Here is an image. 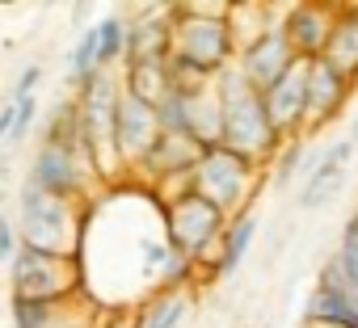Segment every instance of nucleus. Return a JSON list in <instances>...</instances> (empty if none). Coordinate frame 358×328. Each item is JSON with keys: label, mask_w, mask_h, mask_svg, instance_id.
<instances>
[{"label": "nucleus", "mask_w": 358, "mask_h": 328, "mask_svg": "<svg viewBox=\"0 0 358 328\" xmlns=\"http://www.w3.org/2000/svg\"><path fill=\"white\" fill-rule=\"evenodd\" d=\"M190 315V286L186 290H156L135 307V328H177Z\"/></svg>", "instance_id": "nucleus-16"}, {"label": "nucleus", "mask_w": 358, "mask_h": 328, "mask_svg": "<svg viewBox=\"0 0 358 328\" xmlns=\"http://www.w3.org/2000/svg\"><path fill=\"white\" fill-rule=\"evenodd\" d=\"M30 186H38L43 194L51 198H64L72 207H89L106 186L97 181L93 173V160L76 135V114H72V101H64L55 110V118L47 122L43 131V143L34 151V164H30Z\"/></svg>", "instance_id": "nucleus-2"}, {"label": "nucleus", "mask_w": 358, "mask_h": 328, "mask_svg": "<svg viewBox=\"0 0 358 328\" xmlns=\"http://www.w3.org/2000/svg\"><path fill=\"white\" fill-rule=\"evenodd\" d=\"M253 232H257V219H253L249 211L236 215V219H228V228H224V236H220L215 274H232V269L245 261V253H249V244H253Z\"/></svg>", "instance_id": "nucleus-17"}, {"label": "nucleus", "mask_w": 358, "mask_h": 328, "mask_svg": "<svg viewBox=\"0 0 358 328\" xmlns=\"http://www.w3.org/2000/svg\"><path fill=\"white\" fill-rule=\"evenodd\" d=\"M34 118H38V97H13V126H9L5 147H17V143L30 135Z\"/></svg>", "instance_id": "nucleus-22"}, {"label": "nucleus", "mask_w": 358, "mask_h": 328, "mask_svg": "<svg viewBox=\"0 0 358 328\" xmlns=\"http://www.w3.org/2000/svg\"><path fill=\"white\" fill-rule=\"evenodd\" d=\"M295 59H299V55L291 51L282 26H270V30H262L253 43L241 47V64H236V72H241L257 93H266V89H270V84L295 64Z\"/></svg>", "instance_id": "nucleus-10"}, {"label": "nucleus", "mask_w": 358, "mask_h": 328, "mask_svg": "<svg viewBox=\"0 0 358 328\" xmlns=\"http://www.w3.org/2000/svg\"><path fill=\"white\" fill-rule=\"evenodd\" d=\"M9 290L13 299H38V303H72L80 299V265L76 257H51L22 248L9 257Z\"/></svg>", "instance_id": "nucleus-8"}, {"label": "nucleus", "mask_w": 358, "mask_h": 328, "mask_svg": "<svg viewBox=\"0 0 358 328\" xmlns=\"http://www.w3.org/2000/svg\"><path fill=\"white\" fill-rule=\"evenodd\" d=\"M64 303H38V299H9V320L13 328H51Z\"/></svg>", "instance_id": "nucleus-21"}, {"label": "nucleus", "mask_w": 358, "mask_h": 328, "mask_svg": "<svg viewBox=\"0 0 358 328\" xmlns=\"http://www.w3.org/2000/svg\"><path fill=\"white\" fill-rule=\"evenodd\" d=\"M89 76H97V30H93V26L76 38V47H72V55H68V80L80 89Z\"/></svg>", "instance_id": "nucleus-20"}, {"label": "nucleus", "mask_w": 358, "mask_h": 328, "mask_svg": "<svg viewBox=\"0 0 358 328\" xmlns=\"http://www.w3.org/2000/svg\"><path fill=\"white\" fill-rule=\"evenodd\" d=\"M17 253V232H13V215L0 211V265H9V257Z\"/></svg>", "instance_id": "nucleus-24"}, {"label": "nucleus", "mask_w": 358, "mask_h": 328, "mask_svg": "<svg viewBox=\"0 0 358 328\" xmlns=\"http://www.w3.org/2000/svg\"><path fill=\"white\" fill-rule=\"evenodd\" d=\"M350 151H354V143H350V139H341V143H333V147H324V151L316 156V164L303 173V190H299V202H303V207H320L329 194H337V190H341V181H345V164H350Z\"/></svg>", "instance_id": "nucleus-14"}, {"label": "nucleus", "mask_w": 358, "mask_h": 328, "mask_svg": "<svg viewBox=\"0 0 358 328\" xmlns=\"http://www.w3.org/2000/svg\"><path fill=\"white\" fill-rule=\"evenodd\" d=\"M228 9H169V76L173 89H199L232 68Z\"/></svg>", "instance_id": "nucleus-1"}, {"label": "nucleus", "mask_w": 358, "mask_h": 328, "mask_svg": "<svg viewBox=\"0 0 358 328\" xmlns=\"http://www.w3.org/2000/svg\"><path fill=\"white\" fill-rule=\"evenodd\" d=\"M13 232H17L22 248L51 253V257H76L80 253V232H85V207H72V202L51 198L38 186L22 181Z\"/></svg>", "instance_id": "nucleus-5"}, {"label": "nucleus", "mask_w": 358, "mask_h": 328, "mask_svg": "<svg viewBox=\"0 0 358 328\" xmlns=\"http://www.w3.org/2000/svg\"><path fill=\"white\" fill-rule=\"evenodd\" d=\"M350 143L358 147V118H354V126H350Z\"/></svg>", "instance_id": "nucleus-28"}, {"label": "nucleus", "mask_w": 358, "mask_h": 328, "mask_svg": "<svg viewBox=\"0 0 358 328\" xmlns=\"http://www.w3.org/2000/svg\"><path fill=\"white\" fill-rule=\"evenodd\" d=\"M333 17H337V9H320V5H299V9H291L287 22H282V34H287L291 51H295L299 59H320V55H324V43H329V34H333Z\"/></svg>", "instance_id": "nucleus-13"}, {"label": "nucleus", "mask_w": 358, "mask_h": 328, "mask_svg": "<svg viewBox=\"0 0 358 328\" xmlns=\"http://www.w3.org/2000/svg\"><path fill=\"white\" fill-rule=\"evenodd\" d=\"M186 190L199 194L203 202H211L224 219H236V215H245V207L257 190V164L220 147V143L203 147L190 177H186Z\"/></svg>", "instance_id": "nucleus-6"}, {"label": "nucleus", "mask_w": 358, "mask_h": 328, "mask_svg": "<svg viewBox=\"0 0 358 328\" xmlns=\"http://www.w3.org/2000/svg\"><path fill=\"white\" fill-rule=\"evenodd\" d=\"M93 30H97V72H114V64H122L127 55V17L110 13Z\"/></svg>", "instance_id": "nucleus-18"}, {"label": "nucleus", "mask_w": 358, "mask_h": 328, "mask_svg": "<svg viewBox=\"0 0 358 328\" xmlns=\"http://www.w3.org/2000/svg\"><path fill=\"white\" fill-rule=\"evenodd\" d=\"M51 328H97V307L85 303V295H80V299H72V303L59 307V315L51 320Z\"/></svg>", "instance_id": "nucleus-23"}, {"label": "nucleus", "mask_w": 358, "mask_h": 328, "mask_svg": "<svg viewBox=\"0 0 358 328\" xmlns=\"http://www.w3.org/2000/svg\"><path fill=\"white\" fill-rule=\"evenodd\" d=\"M160 223H164L169 248L182 253L194 269H199L203 261H211V265L220 261V236H224L228 219H224L211 202H203L199 194L177 190V194L160 198Z\"/></svg>", "instance_id": "nucleus-7"}, {"label": "nucleus", "mask_w": 358, "mask_h": 328, "mask_svg": "<svg viewBox=\"0 0 358 328\" xmlns=\"http://www.w3.org/2000/svg\"><path fill=\"white\" fill-rule=\"evenodd\" d=\"M333 261V269L345 278V286L358 295V211L345 219V232H341V244H337V253L329 257Z\"/></svg>", "instance_id": "nucleus-19"}, {"label": "nucleus", "mask_w": 358, "mask_h": 328, "mask_svg": "<svg viewBox=\"0 0 358 328\" xmlns=\"http://www.w3.org/2000/svg\"><path fill=\"white\" fill-rule=\"evenodd\" d=\"M38 80H43V68H38V64L22 68V76H17V84H13V97H34Z\"/></svg>", "instance_id": "nucleus-25"}, {"label": "nucleus", "mask_w": 358, "mask_h": 328, "mask_svg": "<svg viewBox=\"0 0 358 328\" xmlns=\"http://www.w3.org/2000/svg\"><path fill=\"white\" fill-rule=\"evenodd\" d=\"M118 97H122V76L114 72H97L76 89L72 114H76V135L93 160V173L97 181L110 190L122 177V164H118V147H114V114H118Z\"/></svg>", "instance_id": "nucleus-4"}, {"label": "nucleus", "mask_w": 358, "mask_h": 328, "mask_svg": "<svg viewBox=\"0 0 358 328\" xmlns=\"http://www.w3.org/2000/svg\"><path fill=\"white\" fill-rule=\"evenodd\" d=\"M160 139V122H156V105L122 93L118 97V114H114V147H118V164L122 173L148 156V147Z\"/></svg>", "instance_id": "nucleus-9"}, {"label": "nucleus", "mask_w": 358, "mask_h": 328, "mask_svg": "<svg viewBox=\"0 0 358 328\" xmlns=\"http://www.w3.org/2000/svg\"><path fill=\"white\" fill-rule=\"evenodd\" d=\"M345 93H350V80L333 64L308 59V114H303V131L308 126H324L345 105Z\"/></svg>", "instance_id": "nucleus-12"}, {"label": "nucleus", "mask_w": 358, "mask_h": 328, "mask_svg": "<svg viewBox=\"0 0 358 328\" xmlns=\"http://www.w3.org/2000/svg\"><path fill=\"white\" fill-rule=\"evenodd\" d=\"M262 105H266V118L278 131V139L291 135V131H299L303 126V114H308V59H295L262 93Z\"/></svg>", "instance_id": "nucleus-11"}, {"label": "nucleus", "mask_w": 358, "mask_h": 328, "mask_svg": "<svg viewBox=\"0 0 358 328\" xmlns=\"http://www.w3.org/2000/svg\"><path fill=\"white\" fill-rule=\"evenodd\" d=\"M320 59L333 64L345 80L358 76V9H337V17H333V34H329Z\"/></svg>", "instance_id": "nucleus-15"}, {"label": "nucleus", "mask_w": 358, "mask_h": 328, "mask_svg": "<svg viewBox=\"0 0 358 328\" xmlns=\"http://www.w3.org/2000/svg\"><path fill=\"white\" fill-rule=\"evenodd\" d=\"M97 328H135V311H97Z\"/></svg>", "instance_id": "nucleus-26"}, {"label": "nucleus", "mask_w": 358, "mask_h": 328, "mask_svg": "<svg viewBox=\"0 0 358 328\" xmlns=\"http://www.w3.org/2000/svg\"><path fill=\"white\" fill-rule=\"evenodd\" d=\"M9 126H13V101H5V105H0V143L9 139Z\"/></svg>", "instance_id": "nucleus-27"}, {"label": "nucleus", "mask_w": 358, "mask_h": 328, "mask_svg": "<svg viewBox=\"0 0 358 328\" xmlns=\"http://www.w3.org/2000/svg\"><path fill=\"white\" fill-rule=\"evenodd\" d=\"M215 97H220V147H228L253 164L270 160L278 147V131L266 118L262 93L236 68H224L215 76Z\"/></svg>", "instance_id": "nucleus-3"}]
</instances>
